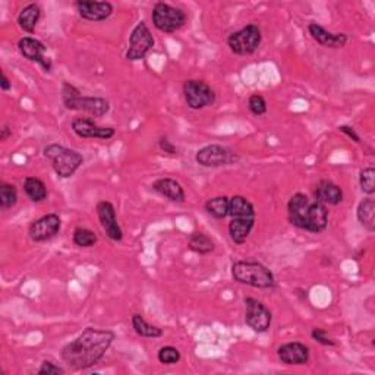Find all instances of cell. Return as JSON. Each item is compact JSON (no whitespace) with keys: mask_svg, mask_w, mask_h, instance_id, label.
I'll use <instances>...</instances> for the list:
<instances>
[{"mask_svg":"<svg viewBox=\"0 0 375 375\" xmlns=\"http://www.w3.org/2000/svg\"><path fill=\"white\" fill-rule=\"evenodd\" d=\"M114 337L116 335L110 330L87 327L75 340L62 347L60 358L72 369H89L104 358Z\"/></svg>","mask_w":375,"mask_h":375,"instance_id":"6da1fadb","label":"cell"},{"mask_svg":"<svg viewBox=\"0 0 375 375\" xmlns=\"http://www.w3.org/2000/svg\"><path fill=\"white\" fill-rule=\"evenodd\" d=\"M288 217L292 226L310 233H321L328 226L327 205L302 192L290 197L288 202Z\"/></svg>","mask_w":375,"mask_h":375,"instance_id":"7a4b0ae2","label":"cell"},{"mask_svg":"<svg viewBox=\"0 0 375 375\" xmlns=\"http://www.w3.org/2000/svg\"><path fill=\"white\" fill-rule=\"evenodd\" d=\"M229 217H230V223H229L230 239L237 245L245 244L255 226L256 214L254 204L242 195L232 197Z\"/></svg>","mask_w":375,"mask_h":375,"instance_id":"3957f363","label":"cell"},{"mask_svg":"<svg viewBox=\"0 0 375 375\" xmlns=\"http://www.w3.org/2000/svg\"><path fill=\"white\" fill-rule=\"evenodd\" d=\"M232 277L241 285L255 289H274L276 277L273 271L258 261L241 260L232 264Z\"/></svg>","mask_w":375,"mask_h":375,"instance_id":"277c9868","label":"cell"},{"mask_svg":"<svg viewBox=\"0 0 375 375\" xmlns=\"http://www.w3.org/2000/svg\"><path fill=\"white\" fill-rule=\"evenodd\" d=\"M62 102L67 110L85 112L94 117H103L110 110V103L106 99L82 96L81 91L69 82H63Z\"/></svg>","mask_w":375,"mask_h":375,"instance_id":"5b68a950","label":"cell"},{"mask_svg":"<svg viewBox=\"0 0 375 375\" xmlns=\"http://www.w3.org/2000/svg\"><path fill=\"white\" fill-rule=\"evenodd\" d=\"M43 153L44 157L52 163L55 173L62 179L72 178L84 163L81 153L60 144L45 146Z\"/></svg>","mask_w":375,"mask_h":375,"instance_id":"8992f818","label":"cell"},{"mask_svg":"<svg viewBox=\"0 0 375 375\" xmlns=\"http://www.w3.org/2000/svg\"><path fill=\"white\" fill-rule=\"evenodd\" d=\"M263 41L261 28L255 23H248L238 31H233L227 37V47L232 53L238 56H249L260 49Z\"/></svg>","mask_w":375,"mask_h":375,"instance_id":"52a82bcc","label":"cell"},{"mask_svg":"<svg viewBox=\"0 0 375 375\" xmlns=\"http://www.w3.org/2000/svg\"><path fill=\"white\" fill-rule=\"evenodd\" d=\"M151 19L154 27L166 34L176 33L186 23V13L173 5L158 2L154 5L151 12Z\"/></svg>","mask_w":375,"mask_h":375,"instance_id":"ba28073f","label":"cell"},{"mask_svg":"<svg viewBox=\"0 0 375 375\" xmlns=\"http://www.w3.org/2000/svg\"><path fill=\"white\" fill-rule=\"evenodd\" d=\"M241 160L239 154L234 153L232 148L220 146V144H210L200 148L195 154V161L202 168L216 169L237 164Z\"/></svg>","mask_w":375,"mask_h":375,"instance_id":"9c48e42d","label":"cell"},{"mask_svg":"<svg viewBox=\"0 0 375 375\" xmlns=\"http://www.w3.org/2000/svg\"><path fill=\"white\" fill-rule=\"evenodd\" d=\"M183 97L188 107L201 110L216 103V92L201 80H188L183 82Z\"/></svg>","mask_w":375,"mask_h":375,"instance_id":"30bf717a","label":"cell"},{"mask_svg":"<svg viewBox=\"0 0 375 375\" xmlns=\"http://www.w3.org/2000/svg\"><path fill=\"white\" fill-rule=\"evenodd\" d=\"M154 37L144 21L138 22L129 36L126 59L131 62L143 60L154 47Z\"/></svg>","mask_w":375,"mask_h":375,"instance_id":"8fae6325","label":"cell"},{"mask_svg":"<svg viewBox=\"0 0 375 375\" xmlns=\"http://www.w3.org/2000/svg\"><path fill=\"white\" fill-rule=\"evenodd\" d=\"M245 324L255 333H266L271 327L273 314L266 305L255 298H245Z\"/></svg>","mask_w":375,"mask_h":375,"instance_id":"7c38bea8","label":"cell"},{"mask_svg":"<svg viewBox=\"0 0 375 375\" xmlns=\"http://www.w3.org/2000/svg\"><path fill=\"white\" fill-rule=\"evenodd\" d=\"M60 227H62V220H60L59 214H56V213L45 214V216H41L40 219L34 220L30 224L28 237L33 242L41 244V242L50 241L55 237H58L59 232H60Z\"/></svg>","mask_w":375,"mask_h":375,"instance_id":"4fadbf2b","label":"cell"},{"mask_svg":"<svg viewBox=\"0 0 375 375\" xmlns=\"http://www.w3.org/2000/svg\"><path fill=\"white\" fill-rule=\"evenodd\" d=\"M96 211L106 237L114 242H121L124 239V230L117 222L114 205L110 201H100L96 205Z\"/></svg>","mask_w":375,"mask_h":375,"instance_id":"5bb4252c","label":"cell"},{"mask_svg":"<svg viewBox=\"0 0 375 375\" xmlns=\"http://www.w3.org/2000/svg\"><path fill=\"white\" fill-rule=\"evenodd\" d=\"M18 50L30 62H37L38 65H41L45 72H50L52 70L53 63L49 58H45L47 47L40 40L33 37H22L18 41Z\"/></svg>","mask_w":375,"mask_h":375,"instance_id":"9a60e30c","label":"cell"},{"mask_svg":"<svg viewBox=\"0 0 375 375\" xmlns=\"http://www.w3.org/2000/svg\"><path fill=\"white\" fill-rule=\"evenodd\" d=\"M80 16L85 21L91 22H102L109 19L113 12L114 6L110 2H94V0H78L74 4Z\"/></svg>","mask_w":375,"mask_h":375,"instance_id":"2e32d148","label":"cell"},{"mask_svg":"<svg viewBox=\"0 0 375 375\" xmlns=\"http://www.w3.org/2000/svg\"><path fill=\"white\" fill-rule=\"evenodd\" d=\"M278 359L286 365H307L311 357L310 347L300 342H289L277 349Z\"/></svg>","mask_w":375,"mask_h":375,"instance_id":"e0dca14e","label":"cell"},{"mask_svg":"<svg viewBox=\"0 0 375 375\" xmlns=\"http://www.w3.org/2000/svg\"><path fill=\"white\" fill-rule=\"evenodd\" d=\"M72 131L80 138H96V139H110L114 136L116 129L112 126H100L87 117H78L72 121Z\"/></svg>","mask_w":375,"mask_h":375,"instance_id":"ac0fdd59","label":"cell"},{"mask_svg":"<svg viewBox=\"0 0 375 375\" xmlns=\"http://www.w3.org/2000/svg\"><path fill=\"white\" fill-rule=\"evenodd\" d=\"M310 36L322 47L327 49H343L347 44L349 37L344 33H332L321 27L318 22H310L308 26Z\"/></svg>","mask_w":375,"mask_h":375,"instance_id":"d6986e66","label":"cell"},{"mask_svg":"<svg viewBox=\"0 0 375 375\" xmlns=\"http://www.w3.org/2000/svg\"><path fill=\"white\" fill-rule=\"evenodd\" d=\"M314 198L320 202H322L324 205H339L342 204L344 195L342 188L335 183L330 179H322L315 185V190H314Z\"/></svg>","mask_w":375,"mask_h":375,"instance_id":"ffe728a7","label":"cell"},{"mask_svg":"<svg viewBox=\"0 0 375 375\" xmlns=\"http://www.w3.org/2000/svg\"><path fill=\"white\" fill-rule=\"evenodd\" d=\"M151 190L154 192H157L158 195L168 198L172 202L183 204L185 200H186V195H185L182 185L176 179H172V178L157 179L156 182H153Z\"/></svg>","mask_w":375,"mask_h":375,"instance_id":"44dd1931","label":"cell"},{"mask_svg":"<svg viewBox=\"0 0 375 375\" xmlns=\"http://www.w3.org/2000/svg\"><path fill=\"white\" fill-rule=\"evenodd\" d=\"M41 18V8L37 4H30L26 8H22L21 12L18 13L16 22L18 26L21 27V30H23L28 34H33L36 31L37 23Z\"/></svg>","mask_w":375,"mask_h":375,"instance_id":"7402d4cb","label":"cell"},{"mask_svg":"<svg viewBox=\"0 0 375 375\" xmlns=\"http://www.w3.org/2000/svg\"><path fill=\"white\" fill-rule=\"evenodd\" d=\"M357 217L359 224L368 232H375V201L368 197L362 200L357 208Z\"/></svg>","mask_w":375,"mask_h":375,"instance_id":"603a6c76","label":"cell"},{"mask_svg":"<svg viewBox=\"0 0 375 375\" xmlns=\"http://www.w3.org/2000/svg\"><path fill=\"white\" fill-rule=\"evenodd\" d=\"M131 322H132L134 332L138 336H141V337H146V339H158V337L163 336V328L150 324L141 314H134Z\"/></svg>","mask_w":375,"mask_h":375,"instance_id":"cb8c5ba5","label":"cell"},{"mask_svg":"<svg viewBox=\"0 0 375 375\" xmlns=\"http://www.w3.org/2000/svg\"><path fill=\"white\" fill-rule=\"evenodd\" d=\"M188 248H190L195 254L207 255V254L214 251L216 244L213 239L208 237V234H205L202 232H194L192 234H190V238H188Z\"/></svg>","mask_w":375,"mask_h":375,"instance_id":"d4e9b609","label":"cell"},{"mask_svg":"<svg viewBox=\"0 0 375 375\" xmlns=\"http://www.w3.org/2000/svg\"><path fill=\"white\" fill-rule=\"evenodd\" d=\"M204 208L207 213L214 217L217 220H224L226 217H229V208H230V198L220 195V197H214V198H210L205 204Z\"/></svg>","mask_w":375,"mask_h":375,"instance_id":"484cf974","label":"cell"},{"mask_svg":"<svg viewBox=\"0 0 375 375\" xmlns=\"http://www.w3.org/2000/svg\"><path fill=\"white\" fill-rule=\"evenodd\" d=\"M23 192L27 194V197L33 202H41L47 198V186L41 179L36 176H28L23 180Z\"/></svg>","mask_w":375,"mask_h":375,"instance_id":"4316f807","label":"cell"},{"mask_svg":"<svg viewBox=\"0 0 375 375\" xmlns=\"http://www.w3.org/2000/svg\"><path fill=\"white\" fill-rule=\"evenodd\" d=\"M18 202V190L16 186L8 182L0 183V208L9 210Z\"/></svg>","mask_w":375,"mask_h":375,"instance_id":"83f0119b","label":"cell"},{"mask_svg":"<svg viewBox=\"0 0 375 375\" xmlns=\"http://www.w3.org/2000/svg\"><path fill=\"white\" fill-rule=\"evenodd\" d=\"M72 241L78 248H91L97 244V234L87 227H77L72 234Z\"/></svg>","mask_w":375,"mask_h":375,"instance_id":"f1b7e54d","label":"cell"},{"mask_svg":"<svg viewBox=\"0 0 375 375\" xmlns=\"http://www.w3.org/2000/svg\"><path fill=\"white\" fill-rule=\"evenodd\" d=\"M359 186L361 191L368 197L374 195L375 192V169L372 166L364 168L359 172Z\"/></svg>","mask_w":375,"mask_h":375,"instance_id":"f546056e","label":"cell"},{"mask_svg":"<svg viewBox=\"0 0 375 375\" xmlns=\"http://www.w3.org/2000/svg\"><path fill=\"white\" fill-rule=\"evenodd\" d=\"M157 359L163 365H175L182 359V355L175 346H163L157 352Z\"/></svg>","mask_w":375,"mask_h":375,"instance_id":"4dcf8cb0","label":"cell"},{"mask_svg":"<svg viewBox=\"0 0 375 375\" xmlns=\"http://www.w3.org/2000/svg\"><path fill=\"white\" fill-rule=\"evenodd\" d=\"M248 109L254 116H263L267 113V102L261 94H252L248 99Z\"/></svg>","mask_w":375,"mask_h":375,"instance_id":"1f68e13d","label":"cell"},{"mask_svg":"<svg viewBox=\"0 0 375 375\" xmlns=\"http://www.w3.org/2000/svg\"><path fill=\"white\" fill-rule=\"evenodd\" d=\"M37 374L38 375H62L65 374V369L52 361H44L37 369Z\"/></svg>","mask_w":375,"mask_h":375,"instance_id":"d6a6232c","label":"cell"},{"mask_svg":"<svg viewBox=\"0 0 375 375\" xmlns=\"http://www.w3.org/2000/svg\"><path fill=\"white\" fill-rule=\"evenodd\" d=\"M311 337L317 342V343H320V344H322V346H336V342H335V339L333 337H330V336H328L327 335V332L325 330H322V328H318V327H315V328H312V332H311Z\"/></svg>","mask_w":375,"mask_h":375,"instance_id":"836d02e7","label":"cell"},{"mask_svg":"<svg viewBox=\"0 0 375 375\" xmlns=\"http://www.w3.org/2000/svg\"><path fill=\"white\" fill-rule=\"evenodd\" d=\"M158 147L164 154H169V156H178L179 154V148L172 143L168 136H161L158 139Z\"/></svg>","mask_w":375,"mask_h":375,"instance_id":"e575fe53","label":"cell"},{"mask_svg":"<svg viewBox=\"0 0 375 375\" xmlns=\"http://www.w3.org/2000/svg\"><path fill=\"white\" fill-rule=\"evenodd\" d=\"M337 129H339L342 134H344L346 136H349L352 141H355L357 144L361 143V136L358 135V132L355 131L354 126H350V125H340Z\"/></svg>","mask_w":375,"mask_h":375,"instance_id":"d590c367","label":"cell"},{"mask_svg":"<svg viewBox=\"0 0 375 375\" xmlns=\"http://www.w3.org/2000/svg\"><path fill=\"white\" fill-rule=\"evenodd\" d=\"M0 88H2V91H11L12 89V82L11 80L8 78V75L2 70V77H0Z\"/></svg>","mask_w":375,"mask_h":375,"instance_id":"8d00e7d4","label":"cell"},{"mask_svg":"<svg viewBox=\"0 0 375 375\" xmlns=\"http://www.w3.org/2000/svg\"><path fill=\"white\" fill-rule=\"evenodd\" d=\"M11 135H12V128L8 124H4L2 128H0V141H8Z\"/></svg>","mask_w":375,"mask_h":375,"instance_id":"74e56055","label":"cell"}]
</instances>
